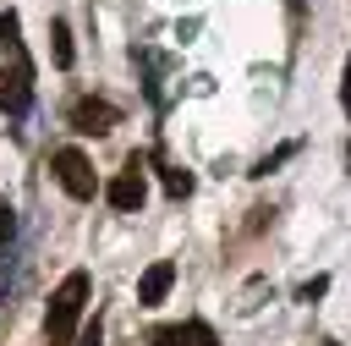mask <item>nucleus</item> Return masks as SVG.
Masks as SVG:
<instances>
[{"label": "nucleus", "mask_w": 351, "mask_h": 346, "mask_svg": "<svg viewBox=\"0 0 351 346\" xmlns=\"http://www.w3.org/2000/svg\"><path fill=\"white\" fill-rule=\"evenodd\" d=\"M99 341H104V330H99V319H88V324H82V341H77V346H99Z\"/></svg>", "instance_id": "4468645a"}, {"label": "nucleus", "mask_w": 351, "mask_h": 346, "mask_svg": "<svg viewBox=\"0 0 351 346\" xmlns=\"http://www.w3.org/2000/svg\"><path fill=\"white\" fill-rule=\"evenodd\" d=\"M165 192H170V198H186V192H192V170L165 165Z\"/></svg>", "instance_id": "1a4fd4ad"}, {"label": "nucleus", "mask_w": 351, "mask_h": 346, "mask_svg": "<svg viewBox=\"0 0 351 346\" xmlns=\"http://www.w3.org/2000/svg\"><path fill=\"white\" fill-rule=\"evenodd\" d=\"M49 38H55V66L66 71L71 66V27L66 22H49Z\"/></svg>", "instance_id": "6e6552de"}, {"label": "nucleus", "mask_w": 351, "mask_h": 346, "mask_svg": "<svg viewBox=\"0 0 351 346\" xmlns=\"http://www.w3.org/2000/svg\"><path fill=\"white\" fill-rule=\"evenodd\" d=\"M148 346H197V341H192V324H159L148 330Z\"/></svg>", "instance_id": "0eeeda50"}, {"label": "nucleus", "mask_w": 351, "mask_h": 346, "mask_svg": "<svg viewBox=\"0 0 351 346\" xmlns=\"http://www.w3.org/2000/svg\"><path fill=\"white\" fill-rule=\"evenodd\" d=\"M0 49H5V71H0V110L5 115H27L33 104V60L22 49V16L0 11Z\"/></svg>", "instance_id": "f257e3e1"}, {"label": "nucleus", "mask_w": 351, "mask_h": 346, "mask_svg": "<svg viewBox=\"0 0 351 346\" xmlns=\"http://www.w3.org/2000/svg\"><path fill=\"white\" fill-rule=\"evenodd\" d=\"M291 154H296V143H285V148H274L269 159H258V170H252V176H269V170H280V165H285Z\"/></svg>", "instance_id": "9d476101"}, {"label": "nucleus", "mask_w": 351, "mask_h": 346, "mask_svg": "<svg viewBox=\"0 0 351 346\" xmlns=\"http://www.w3.org/2000/svg\"><path fill=\"white\" fill-rule=\"evenodd\" d=\"M115 121H121V110H115L110 99H93V93H82V99L71 104V126H77V132H88V137H104Z\"/></svg>", "instance_id": "20e7f679"}, {"label": "nucleus", "mask_w": 351, "mask_h": 346, "mask_svg": "<svg viewBox=\"0 0 351 346\" xmlns=\"http://www.w3.org/2000/svg\"><path fill=\"white\" fill-rule=\"evenodd\" d=\"M104 198H110V209H121V214H132V209H143V198H148V181H143V165L137 159H126V170L104 187Z\"/></svg>", "instance_id": "39448f33"}, {"label": "nucleus", "mask_w": 351, "mask_h": 346, "mask_svg": "<svg viewBox=\"0 0 351 346\" xmlns=\"http://www.w3.org/2000/svg\"><path fill=\"white\" fill-rule=\"evenodd\" d=\"M11 236H16V214L0 203V247H11Z\"/></svg>", "instance_id": "f8f14e48"}, {"label": "nucleus", "mask_w": 351, "mask_h": 346, "mask_svg": "<svg viewBox=\"0 0 351 346\" xmlns=\"http://www.w3.org/2000/svg\"><path fill=\"white\" fill-rule=\"evenodd\" d=\"M192 341H197V346H219V335H214L203 319H192Z\"/></svg>", "instance_id": "ddd939ff"}, {"label": "nucleus", "mask_w": 351, "mask_h": 346, "mask_svg": "<svg viewBox=\"0 0 351 346\" xmlns=\"http://www.w3.org/2000/svg\"><path fill=\"white\" fill-rule=\"evenodd\" d=\"M55 176H60V187H66L71 198H93V192H99L93 165H88L82 148H60V154H55Z\"/></svg>", "instance_id": "7ed1b4c3"}, {"label": "nucleus", "mask_w": 351, "mask_h": 346, "mask_svg": "<svg viewBox=\"0 0 351 346\" xmlns=\"http://www.w3.org/2000/svg\"><path fill=\"white\" fill-rule=\"evenodd\" d=\"M170 286H176V264L159 258V264L143 269V280H137V302H143V308H159V302L170 297Z\"/></svg>", "instance_id": "423d86ee"}, {"label": "nucleus", "mask_w": 351, "mask_h": 346, "mask_svg": "<svg viewBox=\"0 0 351 346\" xmlns=\"http://www.w3.org/2000/svg\"><path fill=\"white\" fill-rule=\"evenodd\" d=\"M340 104H346V115H351V60H346V77H340Z\"/></svg>", "instance_id": "2eb2a0df"}, {"label": "nucleus", "mask_w": 351, "mask_h": 346, "mask_svg": "<svg viewBox=\"0 0 351 346\" xmlns=\"http://www.w3.org/2000/svg\"><path fill=\"white\" fill-rule=\"evenodd\" d=\"M88 269H71L55 291H49V308H44V335L55 341V346H66L71 341V330H77V319H82V308H88Z\"/></svg>", "instance_id": "f03ea898"}, {"label": "nucleus", "mask_w": 351, "mask_h": 346, "mask_svg": "<svg viewBox=\"0 0 351 346\" xmlns=\"http://www.w3.org/2000/svg\"><path fill=\"white\" fill-rule=\"evenodd\" d=\"M324 291H329V275H313V280H307V286H302L296 297H302V302H318Z\"/></svg>", "instance_id": "9b49d317"}]
</instances>
